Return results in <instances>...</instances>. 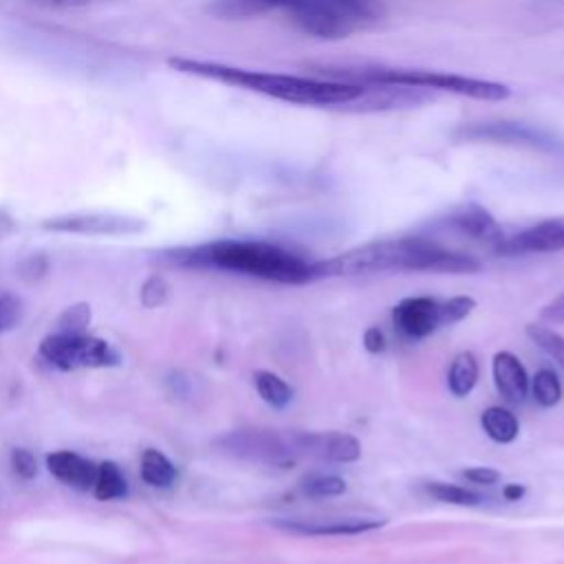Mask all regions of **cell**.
<instances>
[{
	"label": "cell",
	"mask_w": 564,
	"mask_h": 564,
	"mask_svg": "<svg viewBox=\"0 0 564 564\" xmlns=\"http://www.w3.org/2000/svg\"><path fill=\"white\" fill-rule=\"evenodd\" d=\"M341 82L352 84H372V86H401V88H430L441 93H452L460 97H471L480 101H502L511 95L509 86L465 77L456 73H441V70H423V68H388V66H361V68H341Z\"/></svg>",
	"instance_id": "4"
},
{
	"label": "cell",
	"mask_w": 564,
	"mask_h": 564,
	"mask_svg": "<svg viewBox=\"0 0 564 564\" xmlns=\"http://www.w3.org/2000/svg\"><path fill=\"white\" fill-rule=\"evenodd\" d=\"M273 524L297 535H359L386 524L379 518H278Z\"/></svg>",
	"instance_id": "11"
},
{
	"label": "cell",
	"mask_w": 564,
	"mask_h": 564,
	"mask_svg": "<svg viewBox=\"0 0 564 564\" xmlns=\"http://www.w3.org/2000/svg\"><path fill=\"white\" fill-rule=\"evenodd\" d=\"M46 467L57 480H62L75 489H93V482L97 476V463H93L75 452H68V449L48 454Z\"/></svg>",
	"instance_id": "16"
},
{
	"label": "cell",
	"mask_w": 564,
	"mask_h": 564,
	"mask_svg": "<svg viewBox=\"0 0 564 564\" xmlns=\"http://www.w3.org/2000/svg\"><path fill=\"white\" fill-rule=\"evenodd\" d=\"M394 326L410 339H423L441 328V302L427 295L401 300L392 311Z\"/></svg>",
	"instance_id": "12"
},
{
	"label": "cell",
	"mask_w": 564,
	"mask_h": 564,
	"mask_svg": "<svg viewBox=\"0 0 564 564\" xmlns=\"http://www.w3.org/2000/svg\"><path fill=\"white\" fill-rule=\"evenodd\" d=\"M11 467L24 480H31L37 474V460H35L33 452H29L24 447H15L11 452Z\"/></svg>",
	"instance_id": "29"
},
{
	"label": "cell",
	"mask_w": 564,
	"mask_h": 564,
	"mask_svg": "<svg viewBox=\"0 0 564 564\" xmlns=\"http://www.w3.org/2000/svg\"><path fill=\"white\" fill-rule=\"evenodd\" d=\"M524 496V487L518 485V482H511V485H505L502 487V498L513 502V500H520Z\"/></svg>",
	"instance_id": "34"
},
{
	"label": "cell",
	"mask_w": 564,
	"mask_h": 564,
	"mask_svg": "<svg viewBox=\"0 0 564 564\" xmlns=\"http://www.w3.org/2000/svg\"><path fill=\"white\" fill-rule=\"evenodd\" d=\"M174 463L159 449H145L141 454V478L150 487H170L176 480Z\"/></svg>",
	"instance_id": "20"
},
{
	"label": "cell",
	"mask_w": 564,
	"mask_h": 564,
	"mask_svg": "<svg viewBox=\"0 0 564 564\" xmlns=\"http://www.w3.org/2000/svg\"><path fill=\"white\" fill-rule=\"evenodd\" d=\"M170 295V284L159 278V275H152L143 286H141V302L143 306L148 308H154V306H161Z\"/></svg>",
	"instance_id": "28"
},
{
	"label": "cell",
	"mask_w": 564,
	"mask_h": 564,
	"mask_svg": "<svg viewBox=\"0 0 564 564\" xmlns=\"http://www.w3.org/2000/svg\"><path fill=\"white\" fill-rule=\"evenodd\" d=\"M463 476L474 485H494L500 480V471L494 467H469L463 471Z\"/></svg>",
	"instance_id": "31"
},
{
	"label": "cell",
	"mask_w": 564,
	"mask_h": 564,
	"mask_svg": "<svg viewBox=\"0 0 564 564\" xmlns=\"http://www.w3.org/2000/svg\"><path fill=\"white\" fill-rule=\"evenodd\" d=\"M40 357L59 370L106 368L119 364V352L88 333H53L40 341Z\"/></svg>",
	"instance_id": "5"
},
{
	"label": "cell",
	"mask_w": 564,
	"mask_h": 564,
	"mask_svg": "<svg viewBox=\"0 0 564 564\" xmlns=\"http://www.w3.org/2000/svg\"><path fill=\"white\" fill-rule=\"evenodd\" d=\"M46 231L59 234H82V236H130L145 229V220L123 214H106V212H90V214H66L46 218L42 223Z\"/></svg>",
	"instance_id": "7"
},
{
	"label": "cell",
	"mask_w": 564,
	"mask_h": 564,
	"mask_svg": "<svg viewBox=\"0 0 564 564\" xmlns=\"http://www.w3.org/2000/svg\"><path fill=\"white\" fill-rule=\"evenodd\" d=\"M564 249V218H549L538 225L522 229L516 236H505L500 245L494 249L502 256H520V253H546Z\"/></svg>",
	"instance_id": "10"
},
{
	"label": "cell",
	"mask_w": 564,
	"mask_h": 564,
	"mask_svg": "<svg viewBox=\"0 0 564 564\" xmlns=\"http://www.w3.org/2000/svg\"><path fill=\"white\" fill-rule=\"evenodd\" d=\"M491 375H494V386L498 390V394L511 403L518 405L527 399L529 392V377L524 366L520 364V359L509 352V350H500L494 355L491 361Z\"/></svg>",
	"instance_id": "13"
},
{
	"label": "cell",
	"mask_w": 564,
	"mask_h": 564,
	"mask_svg": "<svg viewBox=\"0 0 564 564\" xmlns=\"http://www.w3.org/2000/svg\"><path fill=\"white\" fill-rule=\"evenodd\" d=\"M427 494L441 502H449V505H460V507H476L482 502V496L471 491V489H465L460 485H454V482H441V480H434V482H427Z\"/></svg>",
	"instance_id": "23"
},
{
	"label": "cell",
	"mask_w": 564,
	"mask_h": 564,
	"mask_svg": "<svg viewBox=\"0 0 564 564\" xmlns=\"http://www.w3.org/2000/svg\"><path fill=\"white\" fill-rule=\"evenodd\" d=\"M364 348L368 352H372V355L381 352L386 348V337H383V330L379 326L366 328V333H364Z\"/></svg>",
	"instance_id": "32"
},
{
	"label": "cell",
	"mask_w": 564,
	"mask_h": 564,
	"mask_svg": "<svg viewBox=\"0 0 564 564\" xmlns=\"http://www.w3.org/2000/svg\"><path fill=\"white\" fill-rule=\"evenodd\" d=\"M542 317L551 319V322H564V293H560L555 300H551L542 308Z\"/></svg>",
	"instance_id": "33"
},
{
	"label": "cell",
	"mask_w": 564,
	"mask_h": 564,
	"mask_svg": "<svg viewBox=\"0 0 564 564\" xmlns=\"http://www.w3.org/2000/svg\"><path fill=\"white\" fill-rule=\"evenodd\" d=\"M529 388L542 408H553L562 399V383L551 368L538 370L535 377L529 379Z\"/></svg>",
	"instance_id": "22"
},
{
	"label": "cell",
	"mask_w": 564,
	"mask_h": 564,
	"mask_svg": "<svg viewBox=\"0 0 564 564\" xmlns=\"http://www.w3.org/2000/svg\"><path fill=\"white\" fill-rule=\"evenodd\" d=\"M465 139H476V141H505V143H529V145H540V148H551L553 139L544 134L542 130H535L524 123H485V126H471L460 132Z\"/></svg>",
	"instance_id": "14"
},
{
	"label": "cell",
	"mask_w": 564,
	"mask_h": 564,
	"mask_svg": "<svg viewBox=\"0 0 564 564\" xmlns=\"http://www.w3.org/2000/svg\"><path fill=\"white\" fill-rule=\"evenodd\" d=\"M480 260L471 253L445 247L425 236L388 238L355 247L330 260L315 262V278H348L383 271H434L471 273L480 271Z\"/></svg>",
	"instance_id": "1"
},
{
	"label": "cell",
	"mask_w": 564,
	"mask_h": 564,
	"mask_svg": "<svg viewBox=\"0 0 564 564\" xmlns=\"http://www.w3.org/2000/svg\"><path fill=\"white\" fill-rule=\"evenodd\" d=\"M297 456H311L326 463H355L361 456V445L346 432H291Z\"/></svg>",
	"instance_id": "9"
},
{
	"label": "cell",
	"mask_w": 564,
	"mask_h": 564,
	"mask_svg": "<svg viewBox=\"0 0 564 564\" xmlns=\"http://www.w3.org/2000/svg\"><path fill=\"white\" fill-rule=\"evenodd\" d=\"M88 322H90V306L88 304H75V306H68L59 315L57 330H62V333H86Z\"/></svg>",
	"instance_id": "27"
},
{
	"label": "cell",
	"mask_w": 564,
	"mask_h": 564,
	"mask_svg": "<svg viewBox=\"0 0 564 564\" xmlns=\"http://www.w3.org/2000/svg\"><path fill=\"white\" fill-rule=\"evenodd\" d=\"M480 425L485 430V434L496 441V443H511L516 441L518 432H520V425H518V419L511 410L502 408V405H491L487 408L482 414H480Z\"/></svg>",
	"instance_id": "17"
},
{
	"label": "cell",
	"mask_w": 564,
	"mask_h": 564,
	"mask_svg": "<svg viewBox=\"0 0 564 564\" xmlns=\"http://www.w3.org/2000/svg\"><path fill=\"white\" fill-rule=\"evenodd\" d=\"M304 491L313 498H330V496H341L346 491V480L328 474V476H315L304 485Z\"/></svg>",
	"instance_id": "26"
},
{
	"label": "cell",
	"mask_w": 564,
	"mask_h": 564,
	"mask_svg": "<svg viewBox=\"0 0 564 564\" xmlns=\"http://www.w3.org/2000/svg\"><path fill=\"white\" fill-rule=\"evenodd\" d=\"M18 317H20V300L13 293L0 289V333L11 328L18 322Z\"/></svg>",
	"instance_id": "30"
},
{
	"label": "cell",
	"mask_w": 564,
	"mask_h": 564,
	"mask_svg": "<svg viewBox=\"0 0 564 564\" xmlns=\"http://www.w3.org/2000/svg\"><path fill=\"white\" fill-rule=\"evenodd\" d=\"M478 381V361L471 352H458L452 364H449V372H447V388L454 397H467L474 386Z\"/></svg>",
	"instance_id": "18"
},
{
	"label": "cell",
	"mask_w": 564,
	"mask_h": 564,
	"mask_svg": "<svg viewBox=\"0 0 564 564\" xmlns=\"http://www.w3.org/2000/svg\"><path fill=\"white\" fill-rule=\"evenodd\" d=\"M253 381H256V390L258 394L262 397L264 403H269L271 408L275 410H282L291 403L293 399V388L275 372L271 370H258L253 375Z\"/></svg>",
	"instance_id": "21"
},
{
	"label": "cell",
	"mask_w": 564,
	"mask_h": 564,
	"mask_svg": "<svg viewBox=\"0 0 564 564\" xmlns=\"http://www.w3.org/2000/svg\"><path fill=\"white\" fill-rule=\"evenodd\" d=\"M93 494L97 500H117L128 494L126 476L119 465L112 460H104L97 465V476L93 482Z\"/></svg>",
	"instance_id": "19"
},
{
	"label": "cell",
	"mask_w": 564,
	"mask_h": 564,
	"mask_svg": "<svg viewBox=\"0 0 564 564\" xmlns=\"http://www.w3.org/2000/svg\"><path fill=\"white\" fill-rule=\"evenodd\" d=\"M447 225L454 227L458 234L469 236L471 240H480V242L491 245L494 249L505 238V234H502L500 225L496 223V218L487 209H482L480 205H467V207L456 209L447 218Z\"/></svg>",
	"instance_id": "15"
},
{
	"label": "cell",
	"mask_w": 564,
	"mask_h": 564,
	"mask_svg": "<svg viewBox=\"0 0 564 564\" xmlns=\"http://www.w3.org/2000/svg\"><path fill=\"white\" fill-rule=\"evenodd\" d=\"M284 9L304 33L315 37H344L355 26L333 0H286Z\"/></svg>",
	"instance_id": "8"
},
{
	"label": "cell",
	"mask_w": 564,
	"mask_h": 564,
	"mask_svg": "<svg viewBox=\"0 0 564 564\" xmlns=\"http://www.w3.org/2000/svg\"><path fill=\"white\" fill-rule=\"evenodd\" d=\"M220 447L234 456L249 458L264 465H275V467L293 465L300 458L293 447L291 432L282 434L278 430H262V427L236 430L225 438H220Z\"/></svg>",
	"instance_id": "6"
},
{
	"label": "cell",
	"mask_w": 564,
	"mask_h": 564,
	"mask_svg": "<svg viewBox=\"0 0 564 564\" xmlns=\"http://www.w3.org/2000/svg\"><path fill=\"white\" fill-rule=\"evenodd\" d=\"M527 335L531 337V341L542 348L551 359H555L560 366H564V335L540 326V324H529L527 326Z\"/></svg>",
	"instance_id": "24"
},
{
	"label": "cell",
	"mask_w": 564,
	"mask_h": 564,
	"mask_svg": "<svg viewBox=\"0 0 564 564\" xmlns=\"http://www.w3.org/2000/svg\"><path fill=\"white\" fill-rule=\"evenodd\" d=\"M174 260L185 267L220 269L269 282L304 284L315 278V262L264 240H214L207 245L174 251Z\"/></svg>",
	"instance_id": "3"
},
{
	"label": "cell",
	"mask_w": 564,
	"mask_h": 564,
	"mask_svg": "<svg viewBox=\"0 0 564 564\" xmlns=\"http://www.w3.org/2000/svg\"><path fill=\"white\" fill-rule=\"evenodd\" d=\"M167 66L185 75H196V77L240 86L251 93H260L289 104H304V106L352 104L361 99L366 93L361 84H352V82L249 70V68H238V66L207 62V59H192V57H170Z\"/></svg>",
	"instance_id": "2"
},
{
	"label": "cell",
	"mask_w": 564,
	"mask_h": 564,
	"mask_svg": "<svg viewBox=\"0 0 564 564\" xmlns=\"http://www.w3.org/2000/svg\"><path fill=\"white\" fill-rule=\"evenodd\" d=\"M476 308V300L469 295H456L441 302V326H452L465 319Z\"/></svg>",
	"instance_id": "25"
}]
</instances>
